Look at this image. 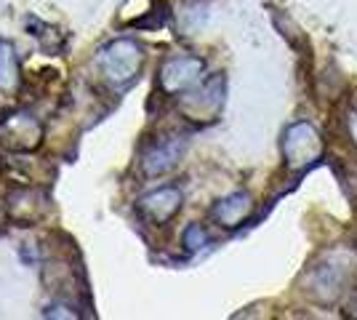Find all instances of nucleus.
Masks as SVG:
<instances>
[{
	"instance_id": "10",
	"label": "nucleus",
	"mask_w": 357,
	"mask_h": 320,
	"mask_svg": "<svg viewBox=\"0 0 357 320\" xmlns=\"http://www.w3.org/2000/svg\"><path fill=\"white\" fill-rule=\"evenodd\" d=\"M253 211V198L248 192H232L227 198L216 200L211 208V219L224 229H238Z\"/></svg>"
},
{
	"instance_id": "3",
	"label": "nucleus",
	"mask_w": 357,
	"mask_h": 320,
	"mask_svg": "<svg viewBox=\"0 0 357 320\" xmlns=\"http://www.w3.org/2000/svg\"><path fill=\"white\" fill-rule=\"evenodd\" d=\"M45 125L30 109H11L0 118V147L14 155H30L40 150Z\"/></svg>"
},
{
	"instance_id": "4",
	"label": "nucleus",
	"mask_w": 357,
	"mask_h": 320,
	"mask_svg": "<svg viewBox=\"0 0 357 320\" xmlns=\"http://www.w3.org/2000/svg\"><path fill=\"white\" fill-rule=\"evenodd\" d=\"M323 158V137L312 123H291L283 134V160L288 171H304Z\"/></svg>"
},
{
	"instance_id": "1",
	"label": "nucleus",
	"mask_w": 357,
	"mask_h": 320,
	"mask_svg": "<svg viewBox=\"0 0 357 320\" xmlns=\"http://www.w3.org/2000/svg\"><path fill=\"white\" fill-rule=\"evenodd\" d=\"M96 67L115 91H126L128 86H134L139 80V73L144 67V48L131 38L109 40L107 46L99 48Z\"/></svg>"
},
{
	"instance_id": "15",
	"label": "nucleus",
	"mask_w": 357,
	"mask_h": 320,
	"mask_svg": "<svg viewBox=\"0 0 357 320\" xmlns=\"http://www.w3.org/2000/svg\"><path fill=\"white\" fill-rule=\"evenodd\" d=\"M349 310H352V315L357 318V294H355V299H352V305H349Z\"/></svg>"
},
{
	"instance_id": "6",
	"label": "nucleus",
	"mask_w": 357,
	"mask_h": 320,
	"mask_svg": "<svg viewBox=\"0 0 357 320\" xmlns=\"http://www.w3.org/2000/svg\"><path fill=\"white\" fill-rule=\"evenodd\" d=\"M181 203H184V192L176 184H163L136 200V213L152 227H163L181 211Z\"/></svg>"
},
{
	"instance_id": "13",
	"label": "nucleus",
	"mask_w": 357,
	"mask_h": 320,
	"mask_svg": "<svg viewBox=\"0 0 357 320\" xmlns=\"http://www.w3.org/2000/svg\"><path fill=\"white\" fill-rule=\"evenodd\" d=\"M43 318H64V320H75L80 318V312L75 310V305L70 299H56V302H51V305L43 310Z\"/></svg>"
},
{
	"instance_id": "14",
	"label": "nucleus",
	"mask_w": 357,
	"mask_h": 320,
	"mask_svg": "<svg viewBox=\"0 0 357 320\" xmlns=\"http://www.w3.org/2000/svg\"><path fill=\"white\" fill-rule=\"evenodd\" d=\"M347 128H349V137H352V142H355V147H357V112H352V115H349Z\"/></svg>"
},
{
	"instance_id": "9",
	"label": "nucleus",
	"mask_w": 357,
	"mask_h": 320,
	"mask_svg": "<svg viewBox=\"0 0 357 320\" xmlns=\"http://www.w3.org/2000/svg\"><path fill=\"white\" fill-rule=\"evenodd\" d=\"M310 296L320 305H333L339 296L344 294V286H347V270L342 264H317L310 273Z\"/></svg>"
},
{
	"instance_id": "8",
	"label": "nucleus",
	"mask_w": 357,
	"mask_h": 320,
	"mask_svg": "<svg viewBox=\"0 0 357 320\" xmlns=\"http://www.w3.org/2000/svg\"><path fill=\"white\" fill-rule=\"evenodd\" d=\"M187 153V137L181 134H171V137L158 139L155 144H149L147 150L142 153V160H139V168L147 179H155V176H163L171 168H176V163L181 160V155Z\"/></svg>"
},
{
	"instance_id": "11",
	"label": "nucleus",
	"mask_w": 357,
	"mask_h": 320,
	"mask_svg": "<svg viewBox=\"0 0 357 320\" xmlns=\"http://www.w3.org/2000/svg\"><path fill=\"white\" fill-rule=\"evenodd\" d=\"M22 89V64L16 48L8 40H0V93H16Z\"/></svg>"
},
{
	"instance_id": "7",
	"label": "nucleus",
	"mask_w": 357,
	"mask_h": 320,
	"mask_svg": "<svg viewBox=\"0 0 357 320\" xmlns=\"http://www.w3.org/2000/svg\"><path fill=\"white\" fill-rule=\"evenodd\" d=\"M51 208V200L43 190H35L30 184H22L8 192L6 198V216L19 224V227H32L40 219H45V213Z\"/></svg>"
},
{
	"instance_id": "2",
	"label": "nucleus",
	"mask_w": 357,
	"mask_h": 320,
	"mask_svg": "<svg viewBox=\"0 0 357 320\" xmlns=\"http://www.w3.org/2000/svg\"><path fill=\"white\" fill-rule=\"evenodd\" d=\"M224 93H227V80L222 73L200 80L195 89H190L187 93H181L178 99V112L184 115V121L206 125L213 123L222 115L224 107Z\"/></svg>"
},
{
	"instance_id": "5",
	"label": "nucleus",
	"mask_w": 357,
	"mask_h": 320,
	"mask_svg": "<svg viewBox=\"0 0 357 320\" xmlns=\"http://www.w3.org/2000/svg\"><path fill=\"white\" fill-rule=\"evenodd\" d=\"M206 73V61L192 54H174L158 70V89L165 96H181L195 89Z\"/></svg>"
},
{
	"instance_id": "12",
	"label": "nucleus",
	"mask_w": 357,
	"mask_h": 320,
	"mask_svg": "<svg viewBox=\"0 0 357 320\" xmlns=\"http://www.w3.org/2000/svg\"><path fill=\"white\" fill-rule=\"evenodd\" d=\"M181 243H184V248L192 254V251H200L203 245L208 243V232H206V227L203 224H190V227L184 229V235H181Z\"/></svg>"
}]
</instances>
